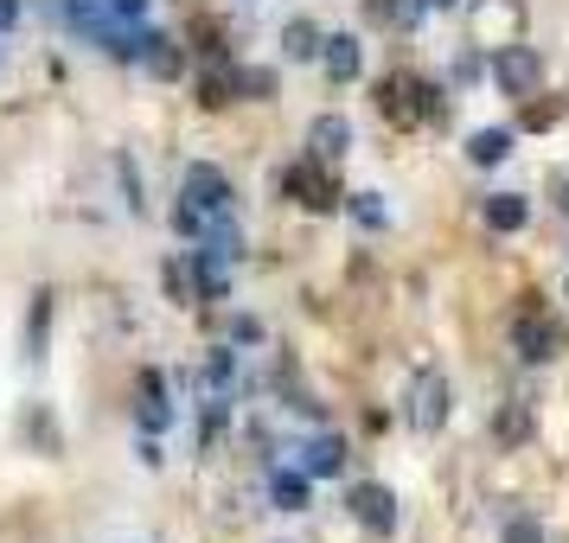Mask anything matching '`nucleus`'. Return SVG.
<instances>
[{
  "mask_svg": "<svg viewBox=\"0 0 569 543\" xmlns=\"http://www.w3.org/2000/svg\"><path fill=\"white\" fill-rule=\"evenodd\" d=\"M269 492H276V505H282V512H308V473H276Z\"/></svg>",
  "mask_w": 569,
  "mask_h": 543,
  "instance_id": "nucleus-19",
  "label": "nucleus"
},
{
  "mask_svg": "<svg viewBox=\"0 0 569 543\" xmlns=\"http://www.w3.org/2000/svg\"><path fill=\"white\" fill-rule=\"evenodd\" d=\"M301 473H308V480H339V473H346V441L313 435L308 448H301Z\"/></svg>",
  "mask_w": 569,
  "mask_h": 543,
  "instance_id": "nucleus-9",
  "label": "nucleus"
},
{
  "mask_svg": "<svg viewBox=\"0 0 569 543\" xmlns=\"http://www.w3.org/2000/svg\"><path fill=\"white\" fill-rule=\"evenodd\" d=\"M346 505H352V517H359L371 537H390V531H397V499H390V486H378V480L352 486V499H346Z\"/></svg>",
  "mask_w": 569,
  "mask_h": 543,
  "instance_id": "nucleus-4",
  "label": "nucleus"
},
{
  "mask_svg": "<svg viewBox=\"0 0 569 543\" xmlns=\"http://www.w3.org/2000/svg\"><path fill=\"white\" fill-rule=\"evenodd\" d=\"M13 20H20V0H0V32L13 27Z\"/></svg>",
  "mask_w": 569,
  "mask_h": 543,
  "instance_id": "nucleus-27",
  "label": "nucleus"
},
{
  "mask_svg": "<svg viewBox=\"0 0 569 543\" xmlns=\"http://www.w3.org/2000/svg\"><path fill=\"white\" fill-rule=\"evenodd\" d=\"M480 71H487V58H480V52H461V58H455V83H480Z\"/></svg>",
  "mask_w": 569,
  "mask_h": 543,
  "instance_id": "nucleus-24",
  "label": "nucleus"
},
{
  "mask_svg": "<svg viewBox=\"0 0 569 543\" xmlns=\"http://www.w3.org/2000/svg\"><path fill=\"white\" fill-rule=\"evenodd\" d=\"M506 154H512V129H480V134H467V160H473V167H499Z\"/></svg>",
  "mask_w": 569,
  "mask_h": 543,
  "instance_id": "nucleus-14",
  "label": "nucleus"
},
{
  "mask_svg": "<svg viewBox=\"0 0 569 543\" xmlns=\"http://www.w3.org/2000/svg\"><path fill=\"white\" fill-rule=\"evenodd\" d=\"M441 90L429 78H410V71H397V78L378 83V109H385L397 129H416V122H436L441 103H436Z\"/></svg>",
  "mask_w": 569,
  "mask_h": 543,
  "instance_id": "nucleus-1",
  "label": "nucleus"
},
{
  "mask_svg": "<svg viewBox=\"0 0 569 543\" xmlns=\"http://www.w3.org/2000/svg\"><path fill=\"white\" fill-rule=\"evenodd\" d=\"M186 205L206 211V218H224V211H231V180H224L218 167H206V160L186 167Z\"/></svg>",
  "mask_w": 569,
  "mask_h": 543,
  "instance_id": "nucleus-5",
  "label": "nucleus"
},
{
  "mask_svg": "<svg viewBox=\"0 0 569 543\" xmlns=\"http://www.w3.org/2000/svg\"><path fill=\"white\" fill-rule=\"evenodd\" d=\"M480 218H487V231H525V218H531V205L518 199V192H492L487 205H480Z\"/></svg>",
  "mask_w": 569,
  "mask_h": 543,
  "instance_id": "nucleus-11",
  "label": "nucleus"
},
{
  "mask_svg": "<svg viewBox=\"0 0 569 543\" xmlns=\"http://www.w3.org/2000/svg\"><path fill=\"white\" fill-rule=\"evenodd\" d=\"M346 211H352V224H359V231H385V224H390V211H385L378 192H346Z\"/></svg>",
  "mask_w": 569,
  "mask_h": 543,
  "instance_id": "nucleus-17",
  "label": "nucleus"
},
{
  "mask_svg": "<svg viewBox=\"0 0 569 543\" xmlns=\"http://www.w3.org/2000/svg\"><path fill=\"white\" fill-rule=\"evenodd\" d=\"M346 148H352V122L346 115H313L308 122V160H346Z\"/></svg>",
  "mask_w": 569,
  "mask_h": 543,
  "instance_id": "nucleus-8",
  "label": "nucleus"
},
{
  "mask_svg": "<svg viewBox=\"0 0 569 543\" xmlns=\"http://www.w3.org/2000/svg\"><path fill=\"white\" fill-rule=\"evenodd\" d=\"M141 64H148V71H154V78H180V46H173V39H167V32H141Z\"/></svg>",
  "mask_w": 569,
  "mask_h": 543,
  "instance_id": "nucleus-12",
  "label": "nucleus"
},
{
  "mask_svg": "<svg viewBox=\"0 0 569 543\" xmlns=\"http://www.w3.org/2000/svg\"><path fill=\"white\" fill-rule=\"evenodd\" d=\"M492 78H499L506 97H531V90L543 83V58L531 52V46H506V52L492 58Z\"/></svg>",
  "mask_w": 569,
  "mask_h": 543,
  "instance_id": "nucleus-3",
  "label": "nucleus"
},
{
  "mask_svg": "<svg viewBox=\"0 0 569 543\" xmlns=\"http://www.w3.org/2000/svg\"><path fill=\"white\" fill-rule=\"evenodd\" d=\"M288 199L295 205H308V211H333L339 205V192H333V180H327V160L313 167V160H301V167H288Z\"/></svg>",
  "mask_w": 569,
  "mask_h": 543,
  "instance_id": "nucleus-7",
  "label": "nucleus"
},
{
  "mask_svg": "<svg viewBox=\"0 0 569 543\" xmlns=\"http://www.w3.org/2000/svg\"><path fill=\"white\" fill-rule=\"evenodd\" d=\"M237 97H250V103H269V97H276V71H257V64H243V71H237Z\"/></svg>",
  "mask_w": 569,
  "mask_h": 543,
  "instance_id": "nucleus-22",
  "label": "nucleus"
},
{
  "mask_svg": "<svg viewBox=\"0 0 569 543\" xmlns=\"http://www.w3.org/2000/svg\"><path fill=\"white\" fill-rule=\"evenodd\" d=\"M192 275H199V294H211V301H224V294H231V275H224V257H211L206 243L192 250Z\"/></svg>",
  "mask_w": 569,
  "mask_h": 543,
  "instance_id": "nucleus-15",
  "label": "nucleus"
},
{
  "mask_svg": "<svg viewBox=\"0 0 569 543\" xmlns=\"http://www.w3.org/2000/svg\"><path fill=\"white\" fill-rule=\"evenodd\" d=\"M320 58H327V78H333V83H352V78L365 71V46L352 39V32H333Z\"/></svg>",
  "mask_w": 569,
  "mask_h": 543,
  "instance_id": "nucleus-10",
  "label": "nucleus"
},
{
  "mask_svg": "<svg viewBox=\"0 0 569 543\" xmlns=\"http://www.w3.org/2000/svg\"><path fill=\"white\" fill-rule=\"evenodd\" d=\"M231 371H237L231 345H211V359L199 364V384H206V390H224V384H231Z\"/></svg>",
  "mask_w": 569,
  "mask_h": 543,
  "instance_id": "nucleus-21",
  "label": "nucleus"
},
{
  "mask_svg": "<svg viewBox=\"0 0 569 543\" xmlns=\"http://www.w3.org/2000/svg\"><path fill=\"white\" fill-rule=\"evenodd\" d=\"M403 422H410L416 435H436L441 422H448V378L441 371H416L410 396H403Z\"/></svg>",
  "mask_w": 569,
  "mask_h": 543,
  "instance_id": "nucleus-2",
  "label": "nucleus"
},
{
  "mask_svg": "<svg viewBox=\"0 0 569 543\" xmlns=\"http://www.w3.org/2000/svg\"><path fill=\"white\" fill-rule=\"evenodd\" d=\"M429 7H461V0H429Z\"/></svg>",
  "mask_w": 569,
  "mask_h": 543,
  "instance_id": "nucleus-28",
  "label": "nucleus"
},
{
  "mask_svg": "<svg viewBox=\"0 0 569 543\" xmlns=\"http://www.w3.org/2000/svg\"><path fill=\"white\" fill-rule=\"evenodd\" d=\"M499 441H506V448L531 441V403H506V410H499Z\"/></svg>",
  "mask_w": 569,
  "mask_h": 543,
  "instance_id": "nucleus-20",
  "label": "nucleus"
},
{
  "mask_svg": "<svg viewBox=\"0 0 569 543\" xmlns=\"http://www.w3.org/2000/svg\"><path fill=\"white\" fill-rule=\"evenodd\" d=\"M563 326H557V320H543V313H525V320H518L512 326V345H518V359H531V364H543V359H557V352H563Z\"/></svg>",
  "mask_w": 569,
  "mask_h": 543,
  "instance_id": "nucleus-6",
  "label": "nucleus"
},
{
  "mask_svg": "<svg viewBox=\"0 0 569 543\" xmlns=\"http://www.w3.org/2000/svg\"><path fill=\"white\" fill-rule=\"evenodd\" d=\"M557 109H563V103H531V109H525V129H550V122H557Z\"/></svg>",
  "mask_w": 569,
  "mask_h": 543,
  "instance_id": "nucleus-25",
  "label": "nucleus"
},
{
  "mask_svg": "<svg viewBox=\"0 0 569 543\" xmlns=\"http://www.w3.org/2000/svg\"><path fill=\"white\" fill-rule=\"evenodd\" d=\"M499 543H543V524L531 512H518V517H506V531H499Z\"/></svg>",
  "mask_w": 569,
  "mask_h": 543,
  "instance_id": "nucleus-23",
  "label": "nucleus"
},
{
  "mask_svg": "<svg viewBox=\"0 0 569 543\" xmlns=\"http://www.w3.org/2000/svg\"><path fill=\"white\" fill-rule=\"evenodd\" d=\"M167 422H173V403H167V384H160L154 371H148V378H141V429L154 435V429H167Z\"/></svg>",
  "mask_w": 569,
  "mask_h": 543,
  "instance_id": "nucleus-16",
  "label": "nucleus"
},
{
  "mask_svg": "<svg viewBox=\"0 0 569 543\" xmlns=\"http://www.w3.org/2000/svg\"><path fill=\"white\" fill-rule=\"evenodd\" d=\"M103 7L116 20H141V13H148V0H103Z\"/></svg>",
  "mask_w": 569,
  "mask_h": 543,
  "instance_id": "nucleus-26",
  "label": "nucleus"
},
{
  "mask_svg": "<svg viewBox=\"0 0 569 543\" xmlns=\"http://www.w3.org/2000/svg\"><path fill=\"white\" fill-rule=\"evenodd\" d=\"M282 52L295 58V64H308V58L327 52V32L313 27V20H288V27H282Z\"/></svg>",
  "mask_w": 569,
  "mask_h": 543,
  "instance_id": "nucleus-13",
  "label": "nucleus"
},
{
  "mask_svg": "<svg viewBox=\"0 0 569 543\" xmlns=\"http://www.w3.org/2000/svg\"><path fill=\"white\" fill-rule=\"evenodd\" d=\"M231 97H237V64H218V71H206V78H199V103H206V109L231 103Z\"/></svg>",
  "mask_w": 569,
  "mask_h": 543,
  "instance_id": "nucleus-18",
  "label": "nucleus"
}]
</instances>
